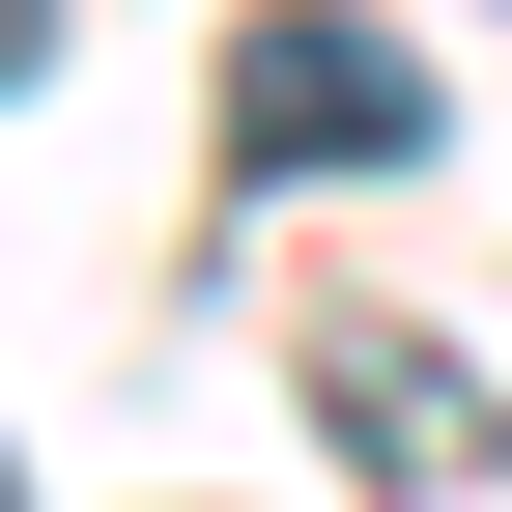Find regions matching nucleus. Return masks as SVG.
<instances>
[{"mask_svg": "<svg viewBox=\"0 0 512 512\" xmlns=\"http://www.w3.org/2000/svg\"><path fill=\"white\" fill-rule=\"evenodd\" d=\"M456 114H427V29H342V0H256L228 29V171L256 200H313V171H427Z\"/></svg>", "mask_w": 512, "mask_h": 512, "instance_id": "nucleus-1", "label": "nucleus"}, {"mask_svg": "<svg viewBox=\"0 0 512 512\" xmlns=\"http://www.w3.org/2000/svg\"><path fill=\"white\" fill-rule=\"evenodd\" d=\"M313 427H342L370 484H512V399L456 342H313Z\"/></svg>", "mask_w": 512, "mask_h": 512, "instance_id": "nucleus-2", "label": "nucleus"}, {"mask_svg": "<svg viewBox=\"0 0 512 512\" xmlns=\"http://www.w3.org/2000/svg\"><path fill=\"white\" fill-rule=\"evenodd\" d=\"M29 57H57V0H0V86H29Z\"/></svg>", "mask_w": 512, "mask_h": 512, "instance_id": "nucleus-3", "label": "nucleus"}]
</instances>
